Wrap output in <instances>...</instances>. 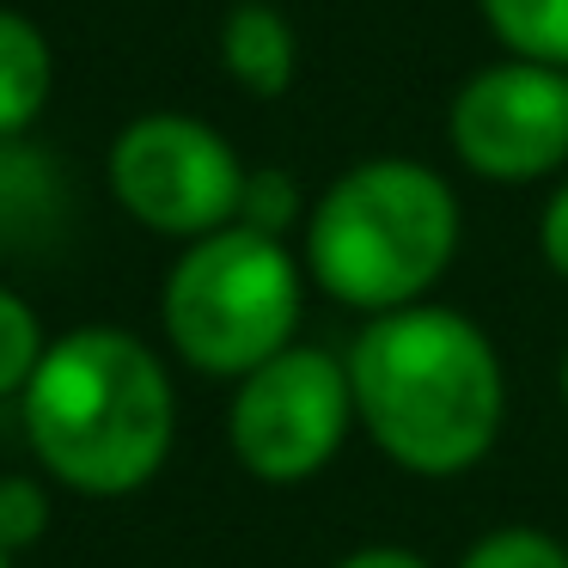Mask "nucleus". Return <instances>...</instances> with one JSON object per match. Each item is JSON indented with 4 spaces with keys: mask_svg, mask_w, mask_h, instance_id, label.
Masks as SVG:
<instances>
[{
    "mask_svg": "<svg viewBox=\"0 0 568 568\" xmlns=\"http://www.w3.org/2000/svg\"><path fill=\"white\" fill-rule=\"evenodd\" d=\"M458 251V196L422 160H361L306 214V270L355 312L416 306Z\"/></svg>",
    "mask_w": 568,
    "mask_h": 568,
    "instance_id": "nucleus-3",
    "label": "nucleus"
},
{
    "mask_svg": "<svg viewBox=\"0 0 568 568\" xmlns=\"http://www.w3.org/2000/svg\"><path fill=\"white\" fill-rule=\"evenodd\" d=\"M55 87V55L43 26H31L19 7H0V141H19L43 116Z\"/></svg>",
    "mask_w": 568,
    "mask_h": 568,
    "instance_id": "nucleus-9",
    "label": "nucleus"
},
{
    "mask_svg": "<svg viewBox=\"0 0 568 568\" xmlns=\"http://www.w3.org/2000/svg\"><path fill=\"white\" fill-rule=\"evenodd\" d=\"M104 178H111L116 209L148 233L209 239L239 221L251 172L214 123L184 111H148L129 129H116Z\"/></svg>",
    "mask_w": 568,
    "mask_h": 568,
    "instance_id": "nucleus-5",
    "label": "nucleus"
},
{
    "mask_svg": "<svg viewBox=\"0 0 568 568\" xmlns=\"http://www.w3.org/2000/svg\"><path fill=\"white\" fill-rule=\"evenodd\" d=\"M0 568H13V556H7V550H0Z\"/></svg>",
    "mask_w": 568,
    "mask_h": 568,
    "instance_id": "nucleus-18",
    "label": "nucleus"
},
{
    "mask_svg": "<svg viewBox=\"0 0 568 568\" xmlns=\"http://www.w3.org/2000/svg\"><path fill=\"white\" fill-rule=\"evenodd\" d=\"M178 428L172 379L141 336L87 324L43 348L26 385L31 453L80 495H129L165 465Z\"/></svg>",
    "mask_w": 568,
    "mask_h": 568,
    "instance_id": "nucleus-2",
    "label": "nucleus"
},
{
    "mask_svg": "<svg viewBox=\"0 0 568 568\" xmlns=\"http://www.w3.org/2000/svg\"><path fill=\"white\" fill-rule=\"evenodd\" d=\"M336 568H428L416 550H397V544H373V550H355V556H343Z\"/></svg>",
    "mask_w": 568,
    "mask_h": 568,
    "instance_id": "nucleus-16",
    "label": "nucleus"
},
{
    "mask_svg": "<svg viewBox=\"0 0 568 568\" xmlns=\"http://www.w3.org/2000/svg\"><path fill=\"white\" fill-rule=\"evenodd\" d=\"M348 422H355L348 361L287 343L275 361H263L239 379L233 453L263 483H306L336 458Z\"/></svg>",
    "mask_w": 568,
    "mask_h": 568,
    "instance_id": "nucleus-6",
    "label": "nucleus"
},
{
    "mask_svg": "<svg viewBox=\"0 0 568 568\" xmlns=\"http://www.w3.org/2000/svg\"><path fill=\"white\" fill-rule=\"evenodd\" d=\"M562 397H568V355H562Z\"/></svg>",
    "mask_w": 568,
    "mask_h": 568,
    "instance_id": "nucleus-17",
    "label": "nucleus"
},
{
    "mask_svg": "<svg viewBox=\"0 0 568 568\" xmlns=\"http://www.w3.org/2000/svg\"><path fill=\"white\" fill-rule=\"evenodd\" d=\"M458 568H568V550L544 531L507 526V531H489L483 544H470Z\"/></svg>",
    "mask_w": 568,
    "mask_h": 568,
    "instance_id": "nucleus-12",
    "label": "nucleus"
},
{
    "mask_svg": "<svg viewBox=\"0 0 568 568\" xmlns=\"http://www.w3.org/2000/svg\"><path fill=\"white\" fill-rule=\"evenodd\" d=\"M355 416L392 465L416 477H458L501 428L495 343L453 306L379 312L348 348Z\"/></svg>",
    "mask_w": 568,
    "mask_h": 568,
    "instance_id": "nucleus-1",
    "label": "nucleus"
},
{
    "mask_svg": "<svg viewBox=\"0 0 568 568\" xmlns=\"http://www.w3.org/2000/svg\"><path fill=\"white\" fill-rule=\"evenodd\" d=\"M300 214V190L287 172H251L245 178V202H239V226H257V233L282 239V226Z\"/></svg>",
    "mask_w": 568,
    "mask_h": 568,
    "instance_id": "nucleus-14",
    "label": "nucleus"
},
{
    "mask_svg": "<svg viewBox=\"0 0 568 568\" xmlns=\"http://www.w3.org/2000/svg\"><path fill=\"white\" fill-rule=\"evenodd\" d=\"M446 141L458 165L489 184H531L568 165V68L501 62L477 68L446 104Z\"/></svg>",
    "mask_w": 568,
    "mask_h": 568,
    "instance_id": "nucleus-7",
    "label": "nucleus"
},
{
    "mask_svg": "<svg viewBox=\"0 0 568 568\" xmlns=\"http://www.w3.org/2000/svg\"><path fill=\"white\" fill-rule=\"evenodd\" d=\"M477 7L507 55L568 68V0H477Z\"/></svg>",
    "mask_w": 568,
    "mask_h": 568,
    "instance_id": "nucleus-10",
    "label": "nucleus"
},
{
    "mask_svg": "<svg viewBox=\"0 0 568 568\" xmlns=\"http://www.w3.org/2000/svg\"><path fill=\"white\" fill-rule=\"evenodd\" d=\"M221 68L251 99H282L300 74V38L282 7L270 0H239L221 19Z\"/></svg>",
    "mask_w": 568,
    "mask_h": 568,
    "instance_id": "nucleus-8",
    "label": "nucleus"
},
{
    "mask_svg": "<svg viewBox=\"0 0 568 568\" xmlns=\"http://www.w3.org/2000/svg\"><path fill=\"white\" fill-rule=\"evenodd\" d=\"M43 348L50 343H43L38 312H31L13 287H0V397L26 392L31 373H38V361H43Z\"/></svg>",
    "mask_w": 568,
    "mask_h": 568,
    "instance_id": "nucleus-11",
    "label": "nucleus"
},
{
    "mask_svg": "<svg viewBox=\"0 0 568 568\" xmlns=\"http://www.w3.org/2000/svg\"><path fill=\"white\" fill-rule=\"evenodd\" d=\"M160 318L172 348L196 373L245 379L251 367L275 361L300 324V263L282 239L257 226H221L190 239L160 294Z\"/></svg>",
    "mask_w": 568,
    "mask_h": 568,
    "instance_id": "nucleus-4",
    "label": "nucleus"
},
{
    "mask_svg": "<svg viewBox=\"0 0 568 568\" xmlns=\"http://www.w3.org/2000/svg\"><path fill=\"white\" fill-rule=\"evenodd\" d=\"M43 526H50V501H43V489L31 477H0V550L19 556L26 544L43 538Z\"/></svg>",
    "mask_w": 568,
    "mask_h": 568,
    "instance_id": "nucleus-13",
    "label": "nucleus"
},
{
    "mask_svg": "<svg viewBox=\"0 0 568 568\" xmlns=\"http://www.w3.org/2000/svg\"><path fill=\"white\" fill-rule=\"evenodd\" d=\"M538 251L556 275L568 282V184H556V196L544 202V221H538Z\"/></svg>",
    "mask_w": 568,
    "mask_h": 568,
    "instance_id": "nucleus-15",
    "label": "nucleus"
}]
</instances>
